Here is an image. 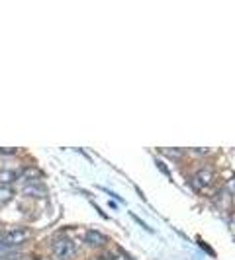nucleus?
<instances>
[{
  "label": "nucleus",
  "mask_w": 235,
  "mask_h": 260,
  "mask_svg": "<svg viewBox=\"0 0 235 260\" xmlns=\"http://www.w3.org/2000/svg\"><path fill=\"white\" fill-rule=\"evenodd\" d=\"M196 155H210V149H190Z\"/></svg>",
  "instance_id": "4468645a"
},
{
  "label": "nucleus",
  "mask_w": 235,
  "mask_h": 260,
  "mask_svg": "<svg viewBox=\"0 0 235 260\" xmlns=\"http://www.w3.org/2000/svg\"><path fill=\"white\" fill-rule=\"evenodd\" d=\"M163 153L170 155V158H179V156L183 155V151H179V149H163Z\"/></svg>",
  "instance_id": "1a4fd4ad"
},
{
  "label": "nucleus",
  "mask_w": 235,
  "mask_h": 260,
  "mask_svg": "<svg viewBox=\"0 0 235 260\" xmlns=\"http://www.w3.org/2000/svg\"><path fill=\"white\" fill-rule=\"evenodd\" d=\"M27 237H30V233L26 229H12V231L0 237V247H18V245L26 243Z\"/></svg>",
  "instance_id": "f03ea898"
},
{
  "label": "nucleus",
  "mask_w": 235,
  "mask_h": 260,
  "mask_svg": "<svg viewBox=\"0 0 235 260\" xmlns=\"http://www.w3.org/2000/svg\"><path fill=\"white\" fill-rule=\"evenodd\" d=\"M198 245H200V247L204 248V250H206L208 254H212V256H214V250H212V248H210L208 245H206V243H202V241H198Z\"/></svg>",
  "instance_id": "2eb2a0df"
},
{
  "label": "nucleus",
  "mask_w": 235,
  "mask_h": 260,
  "mask_svg": "<svg viewBox=\"0 0 235 260\" xmlns=\"http://www.w3.org/2000/svg\"><path fill=\"white\" fill-rule=\"evenodd\" d=\"M131 217H133V221H135V223H139V225H141V227H143V229H147V231H153V229H151V227H149V225H145V223L141 221V219H139V217H137V215H131Z\"/></svg>",
  "instance_id": "ddd939ff"
},
{
  "label": "nucleus",
  "mask_w": 235,
  "mask_h": 260,
  "mask_svg": "<svg viewBox=\"0 0 235 260\" xmlns=\"http://www.w3.org/2000/svg\"><path fill=\"white\" fill-rule=\"evenodd\" d=\"M51 252H53V256H55L57 260H69L71 256H75L77 247H75V243H73L71 239L61 237V239H57V241L53 243Z\"/></svg>",
  "instance_id": "f257e3e1"
},
{
  "label": "nucleus",
  "mask_w": 235,
  "mask_h": 260,
  "mask_svg": "<svg viewBox=\"0 0 235 260\" xmlns=\"http://www.w3.org/2000/svg\"><path fill=\"white\" fill-rule=\"evenodd\" d=\"M18 149L16 147H0V155H16Z\"/></svg>",
  "instance_id": "9d476101"
},
{
  "label": "nucleus",
  "mask_w": 235,
  "mask_h": 260,
  "mask_svg": "<svg viewBox=\"0 0 235 260\" xmlns=\"http://www.w3.org/2000/svg\"><path fill=\"white\" fill-rule=\"evenodd\" d=\"M24 178L30 180V182H39V180L43 178V172L39 169H34V167H32V169L24 170Z\"/></svg>",
  "instance_id": "0eeeda50"
},
{
  "label": "nucleus",
  "mask_w": 235,
  "mask_h": 260,
  "mask_svg": "<svg viewBox=\"0 0 235 260\" xmlns=\"http://www.w3.org/2000/svg\"><path fill=\"white\" fill-rule=\"evenodd\" d=\"M84 243L91 245V247H102L106 243V237L98 231H86L84 233Z\"/></svg>",
  "instance_id": "20e7f679"
},
{
  "label": "nucleus",
  "mask_w": 235,
  "mask_h": 260,
  "mask_svg": "<svg viewBox=\"0 0 235 260\" xmlns=\"http://www.w3.org/2000/svg\"><path fill=\"white\" fill-rule=\"evenodd\" d=\"M12 198H14V190H12V188H8V186H2V188H0V206L8 204Z\"/></svg>",
  "instance_id": "6e6552de"
},
{
  "label": "nucleus",
  "mask_w": 235,
  "mask_h": 260,
  "mask_svg": "<svg viewBox=\"0 0 235 260\" xmlns=\"http://www.w3.org/2000/svg\"><path fill=\"white\" fill-rule=\"evenodd\" d=\"M24 194L26 196H34V198H39V196L47 194V188L39 182H27L24 186Z\"/></svg>",
  "instance_id": "39448f33"
},
{
  "label": "nucleus",
  "mask_w": 235,
  "mask_h": 260,
  "mask_svg": "<svg viewBox=\"0 0 235 260\" xmlns=\"http://www.w3.org/2000/svg\"><path fill=\"white\" fill-rule=\"evenodd\" d=\"M225 188H227V192H229V194L235 196V178H231V180L227 182V186H225Z\"/></svg>",
  "instance_id": "9b49d317"
},
{
  "label": "nucleus",
  "mask_w": 235,
  "mask_h": 260,
  "mask_svg": "<svg viewBox=\"0 0 235 260\" xmlns=\"http://www.w3.org/2000/svg\"><path fill=\"white\" fill-rule=\"evenodd\" d=\"M18 178H20L18 170H0V184L2 186H8V184L16 182Z\"/></svg>",
  "instance_id": "423d86ee"
},
{
  "label": "nucleus",
  "mask_w": 235,
  "mask_h": 260,
  "mask_svg": "<svg viewBox=\"0 0 235 260\" xmlns=\"http://www.w3.org/2000/svg\"><path fill=\"white\" fill-rule=\"evenodd\" d=\"M155 165H157V169L161 170V172H163V174H167V176H169V170H167V167H165V165H163V162H161V160H155Z\"/></svg>",
  "instance_id": "f8f14e48"
},
{
  "label": "nucleus",
  "mask_w": 235,
  "mask_h": 260,
  "mask_svg": "<svg viewBox=\"0 0 235 260\" xmlns=\"http://www.w3.org/2000/svg\"><path fill=\"white\" fill-rule=\"evenodd\" d=\"M214 176H216V172H214L212 167H202V169L194 174V178H192V188H194V190H202V188H206V186L212 184Z\"/></svg>",
  "instance_id": "7ed1b4c3"
}]
</instances>
